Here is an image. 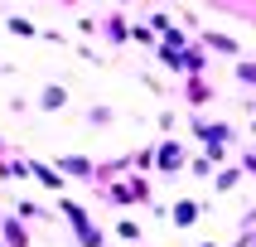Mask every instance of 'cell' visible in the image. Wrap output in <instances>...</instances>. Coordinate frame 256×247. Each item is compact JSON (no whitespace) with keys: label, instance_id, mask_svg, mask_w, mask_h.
I'll use <instances>...</instances> for the list:
<instances>
[{"label":"cell","instance_id":"6da1fadb","mask_svg":"<svg viewBox=\"0 0 256 247\" xmlns=\"http://www.w3.org/2000/svg\"><path fill=\"white\" fill-rule=\"evenodd\" d=\"M203 44H208V49H213V54H228V58L237 54V44H232L228 34H208V39H203Z\"/></svg>","mask_w":256,"mask_h":247},{"label":"cell","instance_id":"7a4b0ae2","mask_svg":"<svg viewBox=\"0 0 256 247\" xmlns=\"http://www.w3.org/2000/svg\"><path fill=\"white\" fill-rule=\"evenodd\" d=\"M160 160H164L160 170H179V165H184V150H179V145H164V150H160Z\"/></svg>","mask_w":256,"mask_h":247},{"label":"cell","instance_id":"3957f363","mask_svg":"<svg viewBox=\"0 0 256 247\" xmlns=\"http://www.w3.org/2000/svg\"><path fill=\"white\" fill-rule=\"evenodd\" d=\"M194 218H198V208H194V199H184L179 208H174V223H179V228H184V223H194Z\"/></svg>","mask_w":256,"mask_h":247},{"label":"cell","instance_id":"277c9868","mask_svg":"<svg viewBox=\"0 0 256 247\" xmlns=\"http://www.w3.org/2000/svg\"><path fill=\"white\" fill-rule=\"evenodd\" d=\"M58 165H63L68 174H87V170H92V165H87L82 155H68V160H58Z\"/></svg>","mask_w":256,"mask_h":247},{"label":"cell","instance_id":"5b68a950","mask_svg":"<svg viewBox=\"0 0 256 247\" xmlns=\"http://www.w3.org/2000/svg\"><path fill=\"white\" fill-rule=\"evenodd\" d=\"M237 78L242 83H256V63H237Z\"/></svg>","mask_w":256,"mask_h":247}]
</instances>
